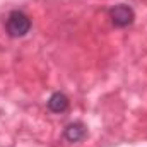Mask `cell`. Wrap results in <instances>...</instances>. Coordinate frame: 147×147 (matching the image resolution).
Listing matches in <instances>:
<instances>
[{
	"label": "cell",
	"instance_id": "obj_1",
	"mask_svg": "<svg viewBox=\"0 0 147 147\" xmlns=\"http://www.w3.org/2000/svg\"><path fill=\"white\" fill-rule=\"evenodd\" d=\"M5 29L9 36L12 38H22L26 36L31 29V19L26 12L22 10H12L7 19H5Z\"/></svg>",
	"mask_w": 147,
	"mask_h": 147
},
{
	"label": "cell",
	"instance_id": "obj_2",
	"mask_svg": "<svg viewBox=\"0 0 147 147\" xmlns=\"http://www.w3.org/2000/svg\"><path fill=\"white\" fill-rule=\"evenodd\" d=\"M110 19H111V22H113V26H116V28H127V26H130L134 22L135 12H134V9L130 5L118 3V5H115V7L110 9Z\"/></svg>",
	"mask_w": 147,
	"mask_h": 147
},
{
	"label": "cell",
	"instance_id": "obj_3",
	"mask_svg": "<svg viewBox=\"0 0 147 147\" xmlns=\"http://www.w3.org/2000/svg\"><path fill=\"white\" fill-rule=\"evenodd\" d=\"M86 135H87V128H86V125L82 121H74L70 125H67L65 130H63L65 140H69L72 144L74 142H80Z\"/></svg>",
	"mask_w": 147,
	"mask_h": 147
},
{
	"label": "cell",
	"instance_id": "obj_4",
	"mask_svg": "<svg viewBox=\"0 0 147 147\" xmlns=\"http://www.w3.org/2000/svg\"><path fill=\"white\" fill-rule=\"evenodd\" d=\"M69 98L63 92H53L48 99V110L53 113H63L69 110Z\"/></svg>",
	"mask_w": 147,
	"mask_h": 147
}]
</instances>
